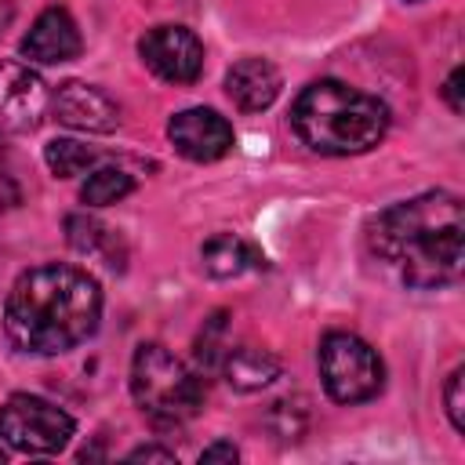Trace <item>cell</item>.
<instances>
[{
    "mask_svg": "<svg viewBox=\"0 0 465 465\" xmlns=\"http://www.w3.org/2000/svg\"><path fill=\"white\" fill-rule=\"evenodd\" d=\"M374 254L418 291L454 283L465 265V214L454 193H421L371 222Z\"/></svg>",
    "mask_w": 465,
    "mask_h": 465,
    "instance_id": "1",
    "label": "cell"
},
{
    "mask_svg": "<svg viewBox=\"0 0 465 465\" xmlns=\"http://www.w3.org/2000/svg\"><path fill=\"white\" fill-rule=\"evenodd\" d=\"M102 320L98 283L73 265H40L15 280L4 305V331L15 349L58 356L87 341Z\"/></svg>",
    "mask_w": 465,
    "mask_h": 465,
    "instance_id": "2",
    "label": "cell"
},
{
    "mask_svg": "<svg viewBox=\"0 0 465 465\" xmlns=\"http://www.w3.org/2000/svg\"><path fill=\"white\" fill-rule=\"evenodd\" d=\"M294 134L323 156H356L374 149L389 131V109L341 80L309 84L291 109Z\"/></svg>",
    "mask_w": 465,
    "mask_h": 465,
    "instance_id": "3",
    "label": "cell"
},
{
    "mask_svg": "<svg viewBox=\"0 0 465 465\" xmlns=\"http://www.w3.org/2000/svg\"><path fill=\"white\" fill-rule=\"evenodd\" d=\"M131 396L145 421L160 432L182 429L203 407V378L189 371L174 352L149 341L131 360Z\"/></svg>",
    "mask_w": 465,
    "mask_h": 465,
    "instance_id": "4",
    "label": "cell"
},
{
    "mask_svg": "<svg viewBox=\"0 0 465 465\" xmlns=\"http://www.w3.org/2000/svg\"><path fill=\"white\" fill-rule=\"evenodd\" d=\"M320 378H323V389L331 392V400L363 403L381 392L385 367L363 338H356L349 331H331L320 341Z\"/></svg>",
    "mask_w": 465,
    "mask_h": 465,
    "instance_id": "5",
    "label": "cell"
},
{
    "mask_svg": "<svg viewBox=\"0 0 465 465\" xmlns=\"http://www.w3.org/2000/svg\"><path fill=\"white\" fill-rule=\"evenodd\" d=\"M0 436L22 454H54L73 436V418L51 400L18 392L0 407Z\"/></svg>",
    "mask_w": 465,
    "mask_h": 465,
    "instance_id": "6",
    "label": "cell"
},
{
    "mask_svg": "<svg viewBox=\"0 0 465 465\" xmlns=\"http://www.w3.org/2000/svg\"><path fill=\"white\" fill-rule=\"evenodd\" d=\"M138 54L167 84H193L203 73V44L185 25H153L142 36Z\"/></svg>",
    "mask_w": 465,
    "mask_h": 465,
    "instance_id": "7",
    "label": "cell"
},
{
    "mask_svg": "<svg viewBox=\"0 0 465 465\" xmlns=\"http://www.w3.org/2000/svg\"><path fill=\"white\" fill-rule=\"evenodd\" d=\"M167 138L185 160L211 163V160H222L232 149V124L222 113L196 105V109H182V113L171 116Z\"/></svg>",
    "mask_w": 465,
    "mask_h": 465,
    "instance_id": "8",
    "label": "cell"
},
{
    "mask_svg": "<svg viewBox=\"0 0 465 465\" xmlns=\"http://www.w3.org/2000/svg\"><path fill=\"white\" fill-rule=\"evenodd\" d=\"M47 84L22 62H0V127L33 131L47 113Z\"/></svg>",
    "mask_w": 465,
    "mask_h": 465,
    "instance_id": "9",
    "label": "cell"
},
{
    "mask_svg": "<svg viewBox=\"0 0 465 465\" xmlns=\"http://www.w3.org/2000/svg\"><path fill=\"white\" fill-rule=\"evenodd\" d=\"M51 109L58 116V124L76 127V131H94V134H109L120 127V109L116 102L94 87V84H80L69 80L58 87V94L51 98Z\"/></svg>",
    "mask_w": 465,
    "mask_h": 465,
    "instance_id": "10",
    "label": "cell"
},
{
    "mask_svg": "<svg viewBox=\"0 0 465 465\" xmlns=\"http://www.w3.org/2000/svg\"><path fill=\"white\" fill-rule=\"evenodd\" d=\"M22 54L40 65H58L80 54V29L65 7H47L22 36Z\"/></svg>",
    "mask_w": 465,
    "mask_h": 465,
    "instance_id": "11",
    "label": "cell"
},
{
    "mask_svg": "<svg viewBox=\"0 0 465 465\" xmlns=\"http://www.w3.org/2000/svg\"><path fill=\"white\" fill-rule=\"evenodd\" d=\"M283 80L280 69L265 58H243L225 73V94L240 113H262L276 102Z\"/></svg>",
    "mask_w": 465,
    "mask_h": 465,
    "instance_id": "12",
    "label": "cell"
},
{
    "mask_svg": "<svg viewBox=\"0 0 465 465\" xmlns=\"http://www.w3.org/2000/svg\"><path fill=\"white\" fill-rule=\"evenodd\" d=\"M225 371V381L240 392H254V389H265L272 378H280V360L269 352V349H258V345H236V349H225L222 363Z\"/></svg>",
    "mask_w": 465,
    "mask_h": 465,
    "instance_id": "13",
    "label": "cell"
},
{
    "mask_svg": "<svg viewBox=\"0 0 465 465\" xmlns=\"http://www.w3.org/2000/svg\"><path fill=\"white\" fill-rule=\"evenodd\" d=\"M200 258H203V269L211 276H218V280H229V276H240L247 269H262L265 265V258H262V251L254 243H247L240 236H229V232L211 236L203 243Z\"/></svg>",
    "mask_w": 465,
    "mask_h": 465,
    "instance_id": "14",
    "label": "cell"
},
{
    "mask_svg": "<svg viewBox=\"0 0 465 465\" xmlns=\"http://www.w3.org/2000/svg\"><path fill=\"white\" fill-rule=\"evenodd\" d=\"M65 229H69V243L80 251V254H94V258H105V265H124V251H120V236L102 225L98 218L91 214H69L65 218Z\"/></svg>",
    "mask_w": 465,
    "mask_h": 465,
    "instance_id": "15",
    "label": "cell"
},
{
    "mask_svg": "<svg viewBox=\"0 0 465 465\" xmlns=\"http://www.w3.org/2000/svg\"><path fill=\"white\" fill-rule=\"evenodd\" d=\"M131 189H134V178L124 167H94V171H87V178L80 185V200L87 207H105V203L124 200Z\"/></svg>",
    "mask_w": 465,
    "mask_h": 465,
    "instance_id": "16",
    "label": "cell"
},
{
    "mask_svg": "<svg viewBox=\"0 0 465 465\" xmlns=\"http://www.w3.org/2000/svg\"><path fill=\"white\" fill-rule=\"evenodd\" d=\"M44 160H47L51 174H58V178H73V174H84V171L98 160V153H94L91 145H84V142L54 138V142H47Z\"/></svg>",
    "mask_w": 465,
    "mask_h": 465,
    "instance_id": "17",
    "label": "cell"
},
{
    "mask_svg": "<svg viewBox=\"0 0 465 465\" xmlns=\"http://www.w3.org/2000/svg\"><path fill=\"white\" fill-rule=\"evenodd\" d=\"M225 312H214L207 323H203V331H200V338H196V360H200V367H218L222 363V356H225Z\"/></svg>",
    "mask_w": 465,
    "mask_h": 465,
    "instance_id": "18",
    "label": "cell"
},
{
    "mask_svg": "<svg viewBox=\"0 0 465 465\" xmlns=\"http://www.w3.org/2000/svg\"><path fill=\"white\" fill-rule=\"evenodd\" d=\"M461 378H465V367H458V371L447 378V389H443V403H447V418H450L454 432H465V414H461Z\"/></svg>",
    "mask_w": 465,
    "mask_h": 465,
    "instance_id": "19",
    "label": "cell"
},
{
    "mask_svg": "<svg viewBox=\"0 0 465 465\" xmlns=\"http://www.w3.org/2000/svg\"><path fill=\"white\" fill-rule=\"evenodd\" d=\"M443 98L450 105V113H461L465 102H461V69H450V76L443 80Z\"/></svg>",
    "mask_w": 465,
    "mask_h": 465,
    "instance_id": "20",
    "label": "cell"
},
{
    "mask_svg": "<svg viewBox=\"0 0 465 465\" xmlns=\"http://www.w3.org/2000/svg\"><path fill=\"white\" fill-rule=\"evenodd\" d=\"M236 458H240V450H236L232 443H225V440H222V443H211V447L200 454V461H236Z\"/></svg>",
    "mask_w": 465,
    "mask_h": 465,
    "instance_id": "21",
    "label": "cell"
},
{
    "mask_svg": "<svg viewBox=\"0 0 465 465\" xmlns=\"http://www.w3.org/2000/svg\"><path fill=\"white\" fill-rule=\"evenodd\" d=\"M127 461H174V450H163V447H138L127 454Z\"/></svg>",
    "mask_w": 465,
    "mask_h": 465,
    "instance_id": "22",
    "label": "cell"
},
{
    "mask_svg": "<svg viewBox=\"0 0 465 465\" xmlns=\"http://www.w3.org/2000/svg\"><path fill=\"white\" fill-rule=\"evenodd\" d=\"M11 18H15V7H11V0H0V33L11 25Z\"/></svg>",
    "mask_w": 465,
    "mask_h": 465,
    "instance_id": "23",
    "label": "cell"
},
{
    "mask_svg": "<svg viewBox=\"0 0 465 465\" xmlns=\"http://www.w3.org/2000/svg\"><path fill=\"white\" fill-rule=\"evenodd\" d=\"M0 461H4V447H0Z\"/></svg>",
    "mask_w": 465,
    "mask_h": 465,
    "instance_id": "24",
    "label": "cell"
}]
</instances>
